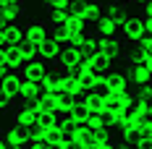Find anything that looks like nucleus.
Masks as SVG:
<instances>
[{
    "label": "nucleus",
    "mask_w": 152,
    "mask_h": 149,
    "mask_svg": "<svg viewBox=\"0 0 152 149\" xmlns=\"http://www.w3.org/2000/svg\"><path fill=\"white\" fill-rule=\"evenodd\" d=\"M94 141H97V144H107V141H113V131H107V128L94 131Z\"/></svg>",
    "instance_id": "nucleus-30"
},
{
    "label": "nucleus",
    "mask_w": 152,
    "mask_h": 149,
    "mask_svg": "<svg viewBox=\"0 0 152 149\" xmlns=\"http://www.w3.org/2000/svg\"><path fill=\"white\" fill-rule=\"evenodd\" d=\"M3 139H5V144L8 147H26V131L24 128H8L5 134H3Z\"/></svg>",
    "instance_id": "nucleus-14"
},
{
    "label": "nucleus",
    "mask_w": 152,
    "mask_h": 149,
    "mask_svg": "<svg viewBox=\"0 0 152 149\" xmlns=\"http://www.w3.org/2000/svg\"><path fill=\"white\" fill-rule=\"evenodd\" d=\"M61 71H55V68H47V73L42 76V81H39V92H53L58 89V78H61Z\"/></svg>",
    "instance_id": "nucleus-17"
},
{
    "label": "nucleus",
    "mask_w": 152,
    "mask_h": 149,
    "mask_svg": "<svg viewBox=\"0 0 152 149\" xmlns=\"http://www.w3.org/2000/svg\"><path fill=\"white\" fill-rule=\"evenodd\" d=\"M18 52H21L24 63H29V60H39V58H37V45H31V42H26V39L18 45Z\"/></svg>",
    "instance_id": "nucleus-23"
},
{
    "label": "nucleus",
    "mask_w": 152,
    "mask_h": 149,
    "mask_svg": "<svg viewBox=\"0 0 152 149\" xmlns=\"http://www.w3.org/2000/svg\"><path fill=\"white\" fill-rule=\"evenodd\" d=\"M8 149H26V147H8Z\"/></svg>",
    "instance_id": "nucleus-35"
},
{
    "label": "nucleus",
    "mask_w": 152,
    "mask_h": 149,
    "mask_svg": "<svg viewBox=\"0 0 152 149\" xmlns=\"http://www.w3.org/2000/svg\"><path fill=\"white\" fill-rule=\"evenodd\" d=\"M94 34L100 39H107V37H118L121 34V21H113L107 16H100V21L94 24Z\"/></svg>",
    "instance_id": "nucleus-6"
},
{
    "label": "nucleus",
    "mask_w": 152,
    "mask_h": 149,
    "mask_svg": "<svg viewBox=\"0 0 152 149\" xmlns=\"http://www.w3.org/2000/svg\"><path fill=\"white\" fill-rule=\"evenodd\" d=\"M18 84H21L18 71H11L5 78H0V86L5 89V94H8V97H11V102H18Z\"/></svg>",
    "instance_id": "nucleus-11"
},
{
    "label": "nucleus",
    "mask_w": 152,
    "mask_h": 149,
    "mask_svg": "<svg viewBox=\"0 0 152 149\" xmlns=\"http://www.w3.org/2000/svg\"><path fill=\"white\" fill-rule=\"evenodd\" d=\"M94 81H97V76L92 73V71H89V73H81V76H79V86H81V92H84V94L92 92V89H94Z\"/></svg>",
    "instance_id": "nucleus-27"
},
{
    "label": "nucleus",
    "mask_w": 152,
    "mask_h": 149,
    "mask_svg": "<svg viewBox=\"0 0 152 149\" xmlns=\"http://www.w3.org/2000/svg\"><path fill=\"white\" fill-rule=\"evenodd\" d=\"M37 94H39V84H37V81H24V78H21V84H18V102L34 100Z\"/></svg>",
    "instance_id": "nucleus-15"
},
{
    "label": "nucleus",
    "mask_w": 152,
    "mask_h": 149,
    "mask_svg": "<svg viewBox=\"0 0 152 149\" xmlns=\"http://www.w3.org/2000/svg\"><path fill=\"white\" fill-rule=\"evenodd\" d=\"M126 3H142V0H126Z\"/></svg>",
    "instance_id": "nucleus-36"
},
{
    "label": "nucleus",
    "mask_w": 152,
    "mask_h": 149,
    "mask_svg": "<svg viewBox=\"0 0 152 149\" xmlns=\"http://www.w3.org/2000/svg\"><path fill=\"white\" fill-rule=\"evenodd\" d=\"M24 16V8L18 5H0V24H18V18Z\"/></svg>",
    "instance_id": "nucleus-12"
},
{
    "label": "nucleus",
    "mask_w": 152,
    "mask_h": 149,
    "mask_svg": "<svg viewBox=\"0 0 152 149\" xmlns=\"http://www.w3.org/2000/svg\"><path fill=\"white\" fill-rule=\"evenodd\" d=\"M131 113H134L137 118H152V102L150 100H134Z\"/></svg>",
    "instance_id": "nucleus-20"
},
{
    "label": "nucleus",
    "mask_w": 152,
    "mask_h": 149,
    "mask_svg": "<svg viewBox=\"0 0 152 149\" xmlns=\"http://www.w3.org/2000/svg\"><path fill=\"white\" fill-rule=\"evenodd\" d=\"M84 128H87V131H92V134H94V131H100V128H105L102 115H100V113H89V115L84 118Z\"/></svg>",
    "instance_id": "nucleus-21"
},
{
    "label": "nucleus",
    "mask_w": 152,
    "mask_h": 149,
    "mask_svg": "<svg viewBox=\"0 0 152 149\" xmlns=\"http://www.w3.org/2000/svg\"><path fill=\"white\" fill-rule=\"evenodd\" d=\"M129 81L134 86H147L152 81V60H139L134 65H129Z\"/></svg>",
    "instance_id": "nucleus-1"
},
{
    "label": "nucleus",
    "mask_w": 152,
    "mask_h": 149,
    "mask_svg": "<svg viewBox=\"0 0 152 149\" xmlns=\"http://www.w3.org/2000/svg\"><path fill=\"white\" fill-rule=\"evenodd\" d=\"M115 3H126V0H115Z\"/></svg>",
    "instance_id": "nucleus-37"
},
{
    "label": "nucleus",
    "mask_w": 152,
    "mask_h": 149,
    "mask_svg": "<svg viewBox=\"0 0 152 149\" xmlns=\"http://www.w3.org/2000/svg\"><path fill=\"white\" fill-rule=\"evenodd\" d=\"M66 18H68V13H66V11H50L47 26H50V29H55V26H63V24H66Z\"/></svg>",
    "instance_id": "nucleus-26"
},
{
    "label": "nucleus",
    "mask_w": 152,
    "mask_h": 149,
    "mask_svg": "<svg viewBox=\"0 0 152 149\" xmlns=\"http://www.w3.org/2000/svg\"><path fill=\"white\" fill-rule=\"evenodd\" d=\"M121 31H123V37H126L129 42H137V39L144 37V31H142V21L134 18V16H126V18L121 21Z\"/></svg>",
    "instance_id": "nucleus-9"
},
{
    "label": "nucleus",
    "mask_w": 152,
    "mask_h": 149,
    "mask_svg": "<svg viewBox=\"0 0 152 149\" xmlns=\"http://www.w3.org/2000/svg\"><path fill=\"white\" fill-rule=\"evenodd\" d=\"M11 97H8V94H5V89H3V86H0V110H5V107H11Z\"/></svg>",
    "instance_id": "nucleus-31"
},
{
    "label": "nucleus",
    "mask_w": 152,
    "mask_h": 149,
    "mask_svg": "<svg viewBox=\"0 0 152 149\" xmlns=\"http://www.w3.org/2000/svg\"><path fill=\"white\" fill-rule=\"evenodd\" d=\"M45 141L47 147H53V144H61V131H58V126H53V128H45Z\"/></svg>",
    "instance_id": "nucleus-29"
},
{
    "label": "nucleus",
    "mask_w": 152,
    "mask_h": 149,
    "mask_svg": "<svg viewBox=\"0 0 152 149\" xmlns=\"http://www.w3.org/2000/svg\"><path fill=\"white\" fill-rule=\"evenodd\" d=\"M21 29H24V39L31 42V45H39L45 37H50V26H47V21H39V18L29 21V24L21 26Z\"/></svg>",
    "instance_id": "nucleus-2"
},
{
    "label": "nucleus",
    "mask_w": 152,
    "mask_h": 149,
    "mask_svg": "<svg viewBox=\"0 0 152 149\" xmlns=\"http://www.w3.org/2000/svg\"><path fill=\"white\" fill-rule=\"evenodd\" d=\"M37 126L39 128H53V126H58V115L55 113H37Z\"/></svg>",
    "instance_id": "nucleus-25"
},
{
    "label": "nucleus",
    "mask_w": 152,
    "mask_h": 149,
    "mask_svg": "<svg viewBox=\"0 0 152 149\" xmlns=\"http://www.w3.org/2000/svg\"><path fill=\"white\" fill-rule=\"evenodd\" d=\"M137 50H139V58L142 60H152V39L150 37L137 39Z\"/></svg>",
    "instance_id": "nucleus-24"
},
{
    "label": "nucleus",
    "mask_w": 152,
    "mask_h": 149,
    "mask_svg": "<svg viewBox=\"0 0 152 149\" xmlns=\"http://www.w3.org/2000/svg\"><path fill=\"white\" fill-rule=\"evenodd\" d=\"M121 37H107V39H100V47H97V55H102L107 63H115L121 60Z\"/></svg>",
    "instance_id": "nucleus-3"
},
{
    "label": "nucleus",
    "mask_w": 152,
    "mask_h": 149,
    "mask_svg": "<svg viewBox=\"0 0 152 149\" xmlns=\"http://www.w3.org/2000/svg\"><path fill=\"white\" fill-rule=\"evenodd\" d=\"M26 149H50L45 144V141H29V144H26Z\"/></svg>",
    "instance_id": "nucleus-33"
},
{
    "label": "nucleus",
    "mask_w": 152,
    "mask_h": 149,
    "mask_svg": "<svg viewBox=\"0 0 152 149\" xmlns=\"http://www.w3.org/2000/svg\"><path fill=\"white\" fill-rule=\"evenodd\" d=\"M0 149H8V144H5V139H3V134H0Z\"/></svg>",
    "instance_id": "nucleus-34"
},
{
    "label": "nucleus",
    "mask_w": 152,
    "mask_h": 149,
    "mask_svg": "<svg viewBox=\"0 0 152 149\" xmlns=\"http://www.w3.org/2000/svg\"><path fill=\"white\" fill-rule=\"evenodd\" d=\"M45 73H47V65L42 63V60H29V63L21 65V73L18 76H21L24 81H37V84H39Z\"/></svg>",
    "instance_id": "nucleus-5"
},
{
    "label": "nucleus",
    "mask_w": 152,
    "mask_h": 149,
    "mask_svg": "<svg viewBox=\"0 0 152 149\" xmlns=\"http://www.w3.org/2000/svg\"><path fill=\"white\" fill-rule=\"evenodd\" d=\"M76 144H79L81 149L92 147V144H94V134H92V131H87V128H81V131H79V136H76Z\"/></svg>",
    "instance_id": "nucleus-28"
},
{
    "label": "nucleus",
    "mask_w": 152,
    "mask_h": 149,
    "mask_svg": "<svg viewBox=\"0 0 152 149\" xmlns=\"http://www.w3.org/2000/svg\"><path fill=\"white\" fill-rule=\"evenodd\" d=\"M139 21H142V31H144V37H150V34H152V18H142V16H139Z\"/></svg>",
    "instance_id": "nucleus-32"
},
{
    "label": "nucleus",
    "mask_w": 152,
    "mask_h": 149,
    "mask_svg": "<svg viewBox=\"0 0 152 149\" xmlns=\"http://www.w3.org/2000/svg\"><path fill=\"white\" fill-rule=\"evenodd\" d=\"M0 39L5 47H16L24 42V29L21 24H0Z\"/></svg>",
    "instance_id": "nucleus-4"
},
{
    "label": "nucleus",
    "mask_w": 152,
    "mask_h": 149,
    "mask_svg": "<svg viewBox=\"0 0 152 149\" xmlns=\"http://www.w3.org/2000/svg\"><path fill=\"white\" fill-rule=\"evenodd\" d=\"M81 102L87 105V110H89V113H100V115H105V102H102V94H97V92H87Z\"/></svg>",
    "instance_id": "nucleus-13"
},
{
    "label": "nucleus",
    "mask_w": 152,
    "mask_h": 149,
    "mask_svg": "<svg viewBox=\"0 0 152 149\" xmlns=\"http://www.w3.org/2000/svg\"><path fill=\"white\" fill-rule=\"evenodd\" d=\"M61 47H63V45H58L53 37H45V39L37 45V58L42 60V63H50V60H55V58H58Z\"/></svg>",
    "instance_id": "nucleus-7"
},
{
    "label": "nucleus",
    "mask_w": 152,
    "mask_h": 149,
    "mask_svg": "<svg viewBox=\"0 0 152 149\" xmlns=\"http://www.w3.org/2000/svg\"><path fill=\"white\" fill-rule=\"evenodd\" d=\"M81 128H84V120H58L61 141H76V136H79Z\"/></svg>",
    "instance_id": "nucleus-10"
},
{
    "label": "nucleus",
    "mask_w": 152,
    "mask_h": 149,
    "mask_svg": "<svg viewBox=\"0 0 152 149\" xmlns=\"http://www.w3.org/2000/svg\"><path fill=\"white\" fill-rule=\"evenodd\" d=\"M102 16L113 18V21H123V18H126V3H115V0H110V3L105 5V11H102Z\"/></svg>",
    "instance_id": "nucleus-18"
},
{
    "label": "nucleus",
    "mask_w": 152,
    "mask_h": 149,
    "mask_svg": "<svg viewBox=\"0 0 152 149\" xmlns=\"http://www.w3.org/2000/svg\"><path fill=\"white\" fill-rule=\"evenodd\" d=\"M34 113H55V102L47 92H39L34 97Z\"/></svg>",
    "instance_id": "nucleus-16"
},
{
    "label": "nucleus",
    "mask_w": 152,
    "mask_h": 149,
    "mask_svg": "<svg viewBox=\"0 0 152 149\" xmlns=\"http://www.w3.org/2000/svg\"><path fill=\"white\" fill-rule=\"evenodd\" d=\"M5 65L13 68V71L24 65V58H21V52H18V45L16 47H5Z\"/></svg>",
    "instance_id": "nucleus-19"
},
{
    "label": "nucleus",
    "mask_w": 152,
    "mask_h": 149,
    "mask_svg": "<svg viewBox=\"0 0 152 149\" xmlns=\"http://www.w3.org/2000/svg\"><path fill=\"white\" fill-rule=\"evenodd\" d=\"M13 126L16 128H24V131H26V128H34V126H37V113L29 110V107H24V105L16 107L13 110Z\"/></svg>",
    "instance_id": "nucleus-8"
},
{
    "label": "nucleus",
    "mask_w": 152,
    "mask_h": 149,
    "mask_svg": "<svg viewBox=\"0 0 152 149\" xmlns=\"http://www.w3.org/2000/svg\"><path fill=\"white\" fill-rule=\"evenodd\" d=\"M63 26L68 29V34H81V31H84V21H81L76 13H68V18H66Z\"/></svg>",
    "instance_id": "nucleus-22"
}]
</instances>
